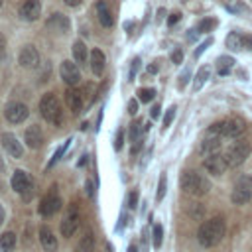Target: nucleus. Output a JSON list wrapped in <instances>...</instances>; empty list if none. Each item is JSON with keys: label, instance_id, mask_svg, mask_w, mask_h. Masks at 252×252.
Wrapping results in <instances>:
<instances>
[{"label": "nucleus", "instance_id": "obj_1", "mask_svg": "<svg viewBox=\"0 0 252 252\" xmlns=\"http://www.w3.org/2000/svg\"><path fill=\"white\" fill-rule=\"evenodd\" d=\"M222 236H224V220L220 217H215V219L205 220L199 226V232H197V240L205 248L215 246Z\"/></svg>", "mask_w": 252, "mask_h": 252}, {"label": "nucleus", "instance_id": "obj_2", "mask_svg": "<svg viewBox=\"0 0 252 252\" xmlns=\"http://www.w3.org/2000/svg\"><path fill=\"white\" fill-rule=\"evenodd\" d=\"M181 189L187 193V195H193V197H201V195H205L209 189H211V183H209V179L207 177H203L201 173H197V171H183V175H181Z\"/></svg>", "mask_w": 252, "mask_h": 252}, {"label": "nucleus", "instance_id": "obj_3", "mask_svg": "<svg viewBox=\"0 0 252 252\" xmlns=\"http://www.w3.org/2000/svg\"><path fill=\"white\" fill-rule=\"evenodd\" d=\"M39 110H41V116L47 122H51L53 126L63 124V110H61V104H59L55 94H51V93L43 94L41 100H39Z\"/></svg>", "mask_w": 252, "mask_h": 252}, {"label": "nucleus", "instance_id": "obj_4", "mask_svg": "<svg viewBox=\"0 0 252 252\" xmlns=\"http://www.w3.org/2000/svg\"><path fill=\"white\" fill-rule=\"evenodd\" d=\"M230 199L234 205H246L252 199V177L250 175H240L232 187Z\"/></svg>", "mask_w": 252, "mask_h": 252}, {"label": "nucleus", "instance_id": "obj_5", "mask_svg": "<svg viewBox=\"0 0 252 252\" xmlns=\"http://www.w3.org/2000/svg\"><path fill=\"white\" fill-rule=\"evenodd\" d=\"M250 144L248 142H234L228 150H226V154H224V158H226V161H228V167H238L240 163H244V159L250 156Z\"/></svg>", "mask_w": 252, "mask_h": 252}, {"label": "nucleus", "instance_id": "obj_6", "mask_svg": "<svg viewBox=\"0 0 252 252\" xmlns=\"http://www.w3.org/2000/svg\"><path fill=\"white\" fill-rule=\"evenodd\" d=\"M12 189H14L16 193H20L26 201L32 199V195H33L32 181H30V177H28V173H26L24 169H16V171H14V175H12Z\"/></svg>", "mask_w": 252, "mask_h": 252}, {"label": "nucleus", "instance_id": "obj_7", "mask_svg": "<svg viewBox=\"0 0 252 252\" xmlns=\"http://www.w3.org/2000/svg\"><path fill=\"white\" fill-rule=\"evenodd\" d=\"M77 228H79V211H77L75 205H71V207L67 209L65 217H63V222H61V234L69 238V236L75 234Z\"/></svg>", "mask_w": 252, "mask_h": 252}, {"label": "nucleus", "instance_id": "obj_8", "mask_svg": "<svg viewBox=\"0 0 252 252\" xmlns=\"http://www.w3.org/2000/svg\"><path fill=\"white\" fill-rule=\"evenodd\" d=\"M4 114H6L8 122H12V124H20V122H24V120L28 118L30 110H28V106H26L24 102H10V104H6Z\"/></svg>", "mask_w": 252, "mask_h": 252}, {"label": "nucleus", "instance_id": "obj_9", "mask_svg": "<svg viewBox=\"0 0 252 252\" xmlns=\"http://www.w3.org/2000/svg\"><path fill=\"white\" fill-rule=\"evenodd\" d=\"M226 167H228V161H226V158H224L222 154H219V152L205 158V169H207L209 173H213V175L224 173Z\"/></svg>", "mask_w": 252, "mask_h": 252}, {"label": "nucleus", "instance_id": "obj_10", "mask_svg": "<svg viewBox=\"0 0 252 252\" xmlns=\"http://www.w3.org/2000/svg\"><path fill=\"white\" fill-rule=\"evenodd\" d=\"M59 73H61V79H63L69 87H73V85H77V83L81 81V71H79V67H77L73 61H63Z\"/></svg>", "mask_w": 252, "mask_h": 252}, {"label": "nucleus", "instance_id": "obj_11", "mask_svg": "<svg viewBox=\"0 0 252 252\" xmlns=\"http://www.w3.org/2000/svg\"><path fill=\"white\" fill-rule=\"evenodd\" d=\"M59 209H61V199L57 197V193H55V191L47 193V195L41 199L39 213H41L43 217H51V215H55Z\"/></svg>", "mask_w": 252, "mask_h": 252}, {"label": "nucleus", "instance_id": "obj_12", "mask_svg": "<svg viewBox=\"0 0 252 252\" xmlns=\"http://www.w3.org/2000/svg\"><path fill=\"white\" fill-rule=\"evenodd\" d=\"M41 14V4L39 0H24L20 4V16L26 20V22H35Z\"/></svg>", "mask_w": 252, "mask_h": 252}, {"label": "nucleus", "instance_id": "obj_13", "mask_svg": "<svg viewBox=\"0 0 252 252\" xmlns=\"http://www.w3.org/2000/svg\"><path fill=\"white\" fill-rule=\"evenodd\" d=\"M18 61H20L22 67H26V69H33V67L39 65V53H37V49H35L33 45H26V47H22Z\"/></svg>", "mask_w": 252, "mask_h": 252}, {"label": "nucleus", "instance_id": "obj_14", "mask_svg": "<svg viewBox=\"0 0 252 252\" xmlns=\"http://www.w3.org/2000/svg\"><path fill=\"white\" fill-rule=\"evenodd\" d=\"M244 130H246V124L240 118H228L222 122V136L224 138H238Z\"/></svg>", "mask_w": 252, "mask_h": 252}, {"label": "nucleus", "instance_id": "obj_15", "mask_svg": "<svg viewBox=\"0 0 252 252\" xmlns=\"http://www.w3.org/2000/svg\"><path fill=\"white\" fill-rule=\"evenodd\" d=\"M0 142H2V146L8 150V154H10V156H14V158H22L24 148H22V144L18 142V138H16L14 134L4 132V134L0 136Z\"/></svg>", "mask_w": 252, "mask_h": 252}, {"label": "nucleus", "instance_id": "obj_16", "mask_svg": "<svg viewBox=\"0 0 252 252\" xmlns=\"http://www.w3.org/2000/svg\"><path fill=\"white\" fill-rule=\"evenodd\" d=\"M24 138H26V144H28L32 150H37V148H41V144H43V132H41V128H39L37 124H32V126L26 130Z\"/></svg>", "mask_w": 252, "mask_h": 252}, {"label": "nucleus", "instance_id": "obj_17", "mask_svg": "<svg viewBox=\"0 0 252 252\" xmlns=\"http://www.w3.org/2000/svg\"><path fill=\"white\" fill-rule=\"evenodd\" d=\"M49 30H53V32H57V33H67L69 32V28H71V24H69V20L63 16V14H53L49 20H47V24H45Z\"/></svg>", "mask_w": 252, "mask_h": 252}, {"label": "nucleus", "instance_id": "obj_18", "mask_svg": "<svg viewBox=\"0 0 252 252\" xmlns=\"http://www.w3.org/2000/svg\"><path fill=\"white\" fill-rule=\"evenodd\" d=\"M220 148V136H213V134H205L201 146H199V152L205 154V156H211V154H217V150Z\"/></svg>", "mask_w": 252, "mask_h": 252}, {"label": "nucleus", "instance_id": "obj_19", "mask_svg": "<svg viewBox=\"0 0 252 252\" xmlns=\"http://www.w3.org/2000/svg\"><path fill=\"white\" fill-rule=\"evenodd\" d=\"M39 242H41V248L45 252H55L57 250V238L53 236V232L47 226L39 228Z\"/></svg>", "mask_w": 252, "mask_h": 252}, {"label": "nucleus", "instance_id": "obj_20", "mask_svg": "<svg viewBox=\"0 0 252 252\" xmlns=\"http://www.w3.org/2000/svg\"><path fill=\"white\" fill-rule=\"evenodd\" d=\"M65 102H67V106L73 112H81L83 110V93L81 91H75V89H69L65 93Z\"/></svg>", "mask_w": 252, "mask_h": 252}, {"label": "nucleus", "instance_id": "obj_21", "mask_svg": "<svg viewBox=\"0 0 252 252\" xmlns=\"http://www.w3.org/2000/svg\"><path fill=\"white\" fill-rule=\"evenodd\" d=\"M104 63H106L104 53H102L100 49H93V51H91V69H93L94 75H102Z\"/></svg>", "mask_w": 252, "mask_h": 252}, {"label": "nucleus", "instance_id": "obj_22", "mask_svg": "<svg viewBox=\"0 0 252 252\" xmlns=\"http://www.w3.org/2000/svg\"><path fill=\"white\" fill-rule=\"evenodd\" d=\"M96 14H98V20H100V24L104 28H110L112 26V14H110V10H108V6H106L104 0H98L96 2Z\"/></svg>", "mask_w": 252, "mask_h": 252}, {"label": "nucleus", "instance_id": "obj_23", "mask_svg": "<svg viewBox=\"0 0 252 252\" xmlns=\"http://www.w3.org/2000/svg\"><path fill=\"white\" fill-rule=\"evenodd\" d=\"M224 43H226V47H228L230 51H240V49L244 47V41H242V35H240L238 32H230V33L226 35V39H224Z\"/></svg>", "mask_w": 252, "mask_h": 252}, {"label": "nucleus", "instance_id": "obj_24", "mask_svg": "<svg viewBox=\"0 0 252 252\" xmlns=\"http://www.w3.org/2000/svg\"><path fill=\"white\" fill-rule=\"evenodd\" d=\"M234 67V59L228 55H222L217 59V73L219 75H228V71Z\"/></svg>", "mask_w": 252, "mask_h": 252}, {"label": "nucleus", "instance_id": "obj_25", "mask_svg": "<svg viewBox=\"0 0 252 252\" xmlns=\"http://www.w3.org/2000/svg\"><path fill=\"white\" fill-rule=\"evenodd\" d=\"M209 75H211V67H209V65H203V67L197 71V75H195V81H193V89H195V91H199V89H201V87L207 83Z\"/></svg>", "mask_w": 252, "mask_h": 252}, {"label": "nucleus", "instance_id": "obj_26", "mask_svg": "<svg viewBox=\"0 0 252 252\" xmlns=\"http://www.w3.org/2000/svg\"><path fill=\"white\" fill-rule=\"evenodd\" d=\"M93 248H94V236H93V232H87V234L79 240L75 252H93Z\"/></svg>", "mask_w": 252, "mask_h": 252}, {"label": "nucleus", "instance_id": "obj_27", "mask_svg": "<svg viewBox=\"0 0 252 252\" xmlns=\"http://www.w3.org/2000/svg\"><path fill=\"white\" fill-rule=\"evenodd\" d=\"M14 246H16V234L10 232V230L4 232V234L0 236V248H2V252H12Z\"/></svg>", "mask_w": 252, "mask_h": 252}, {"label": "nucleus", "instance_id": "obj_28", "mask_svg": "<svg viewBox=\"0 0 252 252\" xmlns=\"http://www.w3.org/2000/svg\"><path fill=\"white\" fill-rule=\"evenodd\" d=\"M73 57L79 61V63H85L87 61V45L83 43V41H75L73 43Z\"/></svg>", "mask_w": 252, "mask_h": 252}, {"label": "nucleus", "instance_id": "obj_29", "mask_svg": "<svg viewBox=\"0 0 252 252\" xmlns=\"http://www.w3.org/2000/svg\"><path fill=\"white\" fill-rule=\"evenodd\" d=\"M140 132H142V120L132 122V126H130V140L132 142H140Z\"/></svg>", "mask_w": 252, "mask_h": 252}, {"label": "nucleus", "instance_id": "obj_30", "mask_svg": "<svg viewBox=\"0 0 252 252\" xmlns=\"http://www.w3.org/2000/svg\"><path fill=\"white\" fill-rule=\"evenodd\" d=\"M215 24H217V20H213V18H205V20L199 22L197 32H211V30L215 28Z\"/></svg>", "mask_w": 252, "mask_h": 252}, {"label": "nucleus", "instance_id": "obj_31", "mask_svg": "<svg viewBox=\"0 0 252 252\" xmlns=\"http://www.w3.org/2000/svg\"><path fill=\"white\" fill-rule=\"evenodd\" d=\"M154 248H159L161 246V240H163V228H161V224H156L154 226Z\"/></svg>", "mask_w": 252, "mask_h": 252}, {"label": "nucleus", "instance_id": "obj_32", "mask_svg": "<svg viewBox=\"0 0 252 252\" xmlns=\"http://www.w3.org/2000/svg\"><path fill=\"white\" fill-rule=\"evenodd\" d=\"M154 94H156L154 89H140V91H138V98H140L142 102H150V100L154 98Z\"/></svg>", "mask_w": 252, "mask_h": 252}, {"label": "nucleus", "instance_id": "obj_33", "mask_svg": "<svg viewBox=\"0 0 252 252\" xmlns=\"http://www.w3.org/2000/svg\"><path fill=\"white\" fill-rule=\"evenodd\" d=\"M165 187H167V177L161 175V177H159V185H158V193H156V199H158V201L163 199V195H165Z\"/></svg>", "mask_w": 252, "mask_h": 252}, {"label": "nucleus", "instance_id": "obj_34", "mask_svg": "<svg viewBox=\"0 0 252 252\" xmlns=\"http://www.w3.org/2000/svg\"><path fill=\"white\" fill-rule=\"evenodd\" d=\"M173 118H175V106H169L167 112H165V116H163V128H169L171 122H173Z\"/></svg>", "mask_w": 252, "mask_h": 252}, {"label": "nucleus", "instance_id": "obj_35", "mask_svg": "<svg viewBox=\"0 0 252 252\" xmlns=\"http://www.w3.org/2000/svg\"><path fill=\"white\" fill-rule=\"evenodd\" d=\"M140 59L136 57V59H132V65H130V71H128V79L130 81H134V77H136V73H138V69H140Z\"/></svg>", "mask_w": 252, "mask_h": 252}, {"label": "nucleus", "instance_id": "obj_36", "mask_svg": "<svg viewBox=\"0 0 252 252\" xmlns=\"http://www.w3.org/2000/svg\"><path fill=\"white\" fill-rule=\"evenodd\" d=\"M189 215L193 217V219H201L203 217V205H199V203H195V205H191V209H189Z\"/></svg>", "mask_w": 252, "mask_h": 252}, {"label": "nucleus", "instance_id": "obj_37", "mask_svg": "<svg viewBox=\"0 0 252 252\" xmlns=\"http://www.w3.org/2000/svg\"><path fill=\"white\" fill-rule=\"evenodd\" d=\"M122 146H124V130H118V132H116L114 148H116V150H122Z\"/></svg>", "mask_w": 252, "mask_h": 252}, {"label": "nucleus", "instance_id": "obj_38", "mask_svg": "<svg viewBox=\"0 0 252 252\" xmlns=\"http://www.w3.org/2000/svg\"><path fill=\"white\" fill-rule=\"evenodd\" d=\"M189 77H191V71H189V69H185V71L181 73V77H179V89H183V87L187 85Z\"/></svg>", "mask_w": 252, "mask_h": 252}, {"label": "nucleus", "instance_id": "obj_39", "mask_svg": "<svg viewBox=\"0 0 252 252\" xmlns=\"http://www.w3.org/2000/svg\"><path fill=\"white\" fill-rule=\"evenodd\" d=\"M211 43H213V39H205V41H203V43H201V45L195 49V57H199V55H201V53H203V51H205V49H207Z\"/></svg>", "mask_w": 252, "mask_h": 252}, {"label": "nucleus", "instance_id": "obj_40", "mask_svg": "<svg viewBox=\"0 0 252 252\" xmlns=\"http://www.w3.org/2000/svg\"><path fill=\"white\" fill-rule=\"evenodd\" d=\"M171 61H173L175 65H179V63L183 61V51H181V49H175V51L171 53Z\"/></svg>", "mask_w": 252, "mask_h": 252}, {"label": "nucleus", "instance_id": "obj_41", "mask_svg": "<svg viewBox=\"0 0 252 252\" xmlns=\"http://www.w3.org/2000/svg\"><path fill=\"white\" fill-rule=\"evenodd\" d=\"M136 205H138V193H136V191H132V193L128 195V207H130V209H134Z\"/></svg>", "mask_w": 252, "mask_h": 252}, {"label": "nucleus", "instance_id": "obj_42", "mask_svg": "<svg viewBox=\"0 0 252 252\" xmlns=\"http://www.w3.org/2000/svg\"><path fill=\"white\" fill-rule=\"evenodd\" d=\"M6 57V37L0 33V59Z\"/></svg>", "mask_w": 252, "mask_h": 252}, {"label": "nucleus", "instance_id": "obj_43", "mask_svg": "<svg viewBox=\"0 0 252 252\" xmlns=\"http://www.w3.org/2000/svg\"><path fill=\"white\" fill-rule=\"evenodd\" d=\"M228 10L230 12H244V10H248L244 4H228Z\"/></svg>", "mask_w": 252, "mask_h": 252}, {"label": "nucleus", "instance_id": "obj_44", "mask_svg": "<svg viewBox=\"0 0 252 252\" xmlns=\"http://www.w3.org/2000/svg\"><path fill=\"white\" fill-rule=\"evenodd\" d=\"M179 18H181V14H179V12H173V14L167 18V24H169V26H173V24H177V22H179Z\"/></svg>", "mask_w": 252, "mask_h": 252}, {"label": "nucleus", "instance_id": "obj_45", "mask_svg": "<svg viewBox=\"0 0 252 252\" xmlns=\"http://www.w3.org/2000/svg\"><path fill=\"white\" fill-rule=\"evenodd\" d=\"M128 112H130V114H136V112H138V102H136V100H130V102H128Z\"/></svg>", "mask_w": 252, "mask_h": 252}, {"label": "nucleus", "instance_id": "obj_46", "mask_svg": "<svg viewBox=\"0 0 252 252\" xmlns=\"http://www.w3.org/2000/svg\"><path fill=\"white\" fill-rule=\"evenodd\" d=\"M242 41H244V47L252 51V35H242Z\"/></svg>", "mask_w": 252, "mask_h": 252}, {"label": "nucleus", "instance_id": "obj_47", "mask_svg": "<svg viewBox=\"0 0 252 252\" xmlns=\"http://www.w3.org/2000/svg\"><path fill=\"white\" fill-rule=\"evenodd\" d=\"M159 110H161L159 104H156V106L152 108V118H158V116H159Z\"/></svg>", "mask_w": 252, "mask_h": 252}, {"label": "nucleus", "instance_id": "obj_48", "mask_svg": "<svg viewBox=\"0 0 252 252\" xmlns=\"http://www.w3.org/2000/svg\"><path fill=\"white\" fill-rule=\"evenodd\" d=\"M81 2H83V0H65V4H67V6H71V8H75V6H79Z\"/></svg>", "mask_w": 252, "mask_h": 252}, {"label": "nucleus", "instance_id": "obj_49", "mask_svg": "<svg viewBox=\"0 0 252 252\" xmlns=\"http://www.w3.org/2000/svg\"><path fill=\"white\" fill-rule=\"evenodd\" d=\"M148 73H158V65H156V63L148 65Z\"/></svg>", "mask_w": 252, "mask_h": 252}, {"label": "nucleus", "instance_id": "obj_50", "mask_svg": "<svg viewBox=\"0 0 252 252\" xmlns=\"http://www.w3.org/2000/svg\"><path fill=\"white\" fill-rule=\"evenodd\" d=\"M87 193L93 195V181H87Z\"/></svg>", "mask_w": 252, "mask_h": 252}, {"label": "nucleus", "instance_id": "obj_51", "mask_svg": "<svg viewBox=\"0 0 252 252\" xmlns=\"http://www.w3.org/2000/svg\"><path fill=\"white\" fill-rule=\"evenodd\" d=\"M4 167H6V163H4V159H2V156H0V171H4Z\"/></svg>", "mask_w": 252, "mask_h": 252}, {"label": "nucleus", "instance_id": "obj_52", "mask_svg": "<svg viewBox=\"0 0 252 252\" xmlns=\"http://www.w3.org/2000/svg\"><path fill=\"white\" fill-rule=\"evenodd\" d=\"M4 222V211H2V207H0V224Z\"/></svg>", "mask_w": 252, "mask_h": 252}, {"label": "nucleus", "instance_id": "obj_53", "mask_svg": "<svg viewBox=\"0 0 252 252\" xmlns=\"http://www.w3.org/2000/svg\"><path fill=\"white\" fill-rule=\"evenodd\" d=\"M128 252H136V246H130V250Z\"/></svg>", "mask_w": 252, "mask_h": 252}, {"label": "nucleus", "instance_id": "obj_54", "mask_svg": "<svg viewBox=\"0 0 252 252\" xmlns=\"http://www.w3.org/2000/svg\"><path fill=\"white\" fill-rule=\"evenodd\" d=\"M0 6H2V0H0Z\"/></svg>", "mask_w": 252, "mask_h": 252}, {"label": "nucleus", "instance_id": "obj_55", "mask_svg": "<svg viewBox=\"0 0 252 252\" xmlns=\"http://www.w3.org/2000/svg\"><path fill=\"white\" fill-rule=\"evenodd\" d=\"M228 2H230V0H228Z\"/></svg>", "mask_w": 252, "mask_h": 252}]
</instances>
